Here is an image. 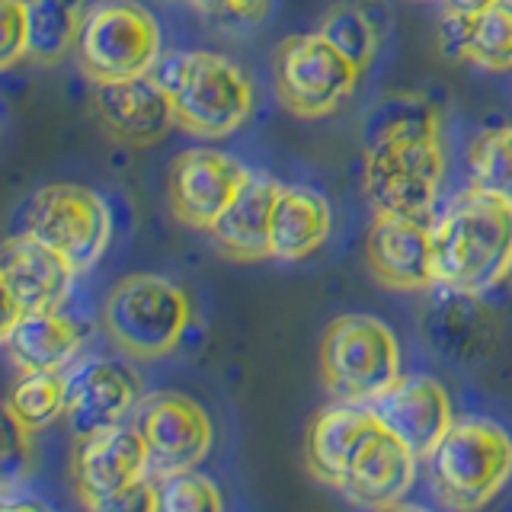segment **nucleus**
<instances>
[{
  "mask_svg": "<svg viewBox=\"0 0 512 512\" xmlns=\"http://www.w3.org/2000/svg\"><path fill=\"white\" fill-rule=\"evenodd\" d=\"M333 231L330 202L308 186H282L272 212V260L298 263L327 244Z\"/></svg>",
  "mask_w": 512,
  "mask_h": 512,
  "instance_id": "obj_23",
  "label": "nucleus"
},
{
  "mask_svg": "<svg viewBox=\"0 0 512 512\" xmlns=\"http://www.w3.org/2000/svg\"><path fill=\"white\" fill-rule=\"evenodd\" d=\"M503 324L480 295L448 292L426 317V340L452 365H480L500 346Z\"/></svg>",
  "mask_w": 512,
  "mask_h": 512,
  "instance_id": "obj_19",
  "label": "nucleus"
},
{
  "mask_svg": "<svg viewBox=\"0 0 512 512\" xmlns=\"http://www.w3.org/2000/svg\"><path fill=\"white\" fill-rule=\"evenodd\" d=\"M381 429L372 404L340 400L320 410L308 429V468L320 484L336 487L359 458L362 448Z\"/></svg>",
  "mask_w": 512,
  "mask_h": 512,
  "instance_id": "obj_20",
  "label": "nucleus"
},
{
  "mask_svg": "<svg viewBox=\"0 0 512 512\" xmlns=\"http://www.w3.org/2000/svg\"><path fill=\"white\" fill-rule=\"evenodd\" d=\"M320 32L340 48V52L356 64V68L365 74L368 64L375 61L378 48H381V32L372 23V16L359 7H333L324 20H320Z\"/></svg>",
  "mask_w": 512,
  "mask_h": 512,
  "instance_id": "obj_29",
  "label": "nucleus"
},
{
  "mask_svg": "<svg viewBox=\"0 0 512 512\" xmlns=\"http://www.w3.org/2000/svg\"><path fill=\"white\" fill-rule=\"evenodd\" d=\"M439 45L445 55L484 71H512V0H496L474 20L442 13Z\"/></svg>",
  "mask_w": 512,
  "mask_h": 512,
  "instance_id": "obj_24",
  "label": "nucleus"
},
{
  "mask_svg": "<svg viewBox=\"0 0 512 512\" xmlns=\"http://www.w3.org/2000/svg\"><path fill=\"white\" fill-rule=\"evenodd\" d=\"M74 52L93 84L154 74L160 64V23L138 0H100L84 16Z\"/></svg>",
  "mask_w": 512,
  "mask_h": 512,
  "instance_id": "obj_5",
  "label": "nucleus"
},
{
  "mask_svg": "<svg viewBox=\"0 0 512 512\" xmlns=\"http://www.w3.org/2000/svg\"><path fill=\"white\" fill-rule=\"evenodd\" d=\"M186 4H189V7H196L202 16H208V13H215V10L224 4V0H186Z\"/></svg>",
  "mask_w": 512,
  "mask_h": 512,
  "instance_id": "obj_35",
  "label": "nucleus"
},
{
  "mask_svg": "<svg viewBox=\"0 0 512 512\" xmlns=\"http://www.w3.org/2000/svg\"><path fill=\"white\" fill-rule=\"evenodd\" d=\"M506 285H509V292H512V269H509V276H506Z\"/></svg>",
  "mask_w": 512,
  "mask_h": 512,
  "instance_id": "obj_36",
  "label": "nucleus"
},
{
  "mask_svg": "<svg viewBox=\"0 0 512 512\" xmlns=\"http://www.w3.org/2000/svg\"><path fill=\"white\" fill-rule=\"evenodd\" d=\"M397 138H439V109L423 93H388L365 112L362 148Z\"/></svg>",
  "mask_w": 512,
  "mask_h": 512,
  "instance_id": "obj_25",
  "label": "nucleus"
},
{
  "mask_svg": "<svg viewBox=\"0 0 512 512\" xmlns=\"http://www.w3.org/2000/svg\"><path fill=\"white\" fill-rule=\"evenodd\" d=\"M381 426L394 432L410 452L429 461L436 445L455 423L452 400L445 388L429 375H400L388 391L368 400Z\"/></svg>",
  "mask_w": 512,
  "mask_h": 512,
  "instance_id": "obj_17",
  "label": "nucleus"
},
{
  "mask_svg": "<svg viewBox=\"0 0 512 512\" xmlns=\"http://www.w3.org/2000/svg\"><path fill=\"white\" fill-rule=\"evenodd\" d=\"M80 272L64 260L58 250L42 244L32 234H13L4 244V269H0V285H4V327L16 317L55 311L68 301L74 279Z\"/></svg>",
  "mask_w": 512,
  "mask_h": 512,
  "instance_id": "obj_12",
  "label": "nucleus"
},
{
  "mask_svg": "<svg viewBox=\"0 0 512 512\" xmlns=\"http://www.w3.org/2000/svg\"><path fill=\"white\" fill-rule=\"evenodd\" d=\"M445 154L439 138H397L365 148L362 186L375 212L423 218L439 199Z\"/></svg>",
  "mask_w": 512,
  "mask_h": 512,
  "instance_id": "obj_8",
  "label": "nucleus"
},
{
  "mask_svg": "<svg viewBox=\"0 0 512 512\" xmlns=\"http://www.w3.org/2000/svg\"><path fill=\"white\" fill-rule=\"evenodd\" d=\"M436 282L445 292L484 295L512 269V199L471 186L432 224Z\"/></svg>",
  "mask_w": 512,
  "mask_h": 512,
  "instance_id": "obj_1",
  "label": "nucleus"
},
{
  "mask_svg": "<svg viewBox=\"0 0 512 512\" xmlns=\"http://www.w3.org/2000/svg\"><path fill=\"white\" fill-rule=\"evenodd\" d=\"M432 484L445 506L480 509L512 477V436L487 416H464L429 455Z\"/></svg>",
  "mask_w": 512,
  "mask_h": 512,
  "instance_id": "obj_4",
  "label": "nucleus"
},
{
  "mask_svg": "<svg viewBox=\"0 0 512 512\" xmlns=\"http://www.w3.org/2000/svg\"><path fill=\"white\" fill-rule=\"evenodd\" d=\"M416 458L394 432L378 429L352 468L333 490L343 493L352 506L362 509H394L404 503L416 480Z\"/></svg>",
  "mask_w": 512,
  "mask_h": 512,
  "instance_id": "obj_18",
  "label": "nucleus"
},
{
  "mask_svg": "<svg viewBox=\"0 0 512 512\" xmlns=\"http://www.w3.org/2000/svg\"><path fill=\"white\" fill-rule=\"evenodd\" d=\"M29 55V0H0V68Z\"/></svg>",
  "mask_w": 512,
  "mask_h": 512,
  "instance_id": "obj_32",
  "label": "nucleus"
},
{
  "mask_svg": "<svg viewBox=\"0 0 512 512\" xmlns=\"http://www.w3.org/2000/svg\"><path fill=\"white\" fill-rule=\"evenodd\" d=\"M320 375L333 397L368 404L404 375L394 330L372 314H343L320 340Z\"/></svg>",
  "mask_w": 512,
  "mask_h": 512,
  "instance_id": "obj_6",
  "label": "nucleus"
},
{
  "mask_svg": "<svg viewBox=\"0 0 512 512\" xmlns=\"http://www.w3.org/2000/svg\"><path fill=\"white\" fill-rule=\"evenodd\" d=\"M7 359L20 372H68L87 340V327L77 317L55 311H36L0 327Z\"/></svg>",
  "mask_w": 512,
  "mask_h": 512,
  "instance_id": "obj_22",
  "label": "nucleus"
},
{
  "mask_svg": "<svg viewBox=\"0 0 512 512\" xmlns=\"http://www.w3.org/2000/svg\"><path fill=\"white\" fill-rule=\"evenodd\" d=\"M471 186L512 199V125L490 128L474 141Z\"/></svg>",
  "mask_w": 512,
  "mask_h": 512,
  "instance_id": "obj_30",
  "label": "nucleus"
},
{
  "mask_svg": "<svg viewBox=\"0 0 512 512\" xmlns=\"http://www.w3.org/2000/svg\"><path fill=\"white\" fill-rule=\"evenodd\" d=\"M84 0H29V58L58 64L77 45Z\"/></svg>",
  "mask_w": 512,
  "mask_h": 512,
  "instance_id": "obj_26",
  "label": "nucleus"
},
{
  "mask_svg": "<svg viewBox=\"0 0 512 512\" xmlns=\"http://www.w3.org/2000/svg\"><path fill=\"white\" fill-rule=\"evenodd\" d=\"M282 183L269 173H253L240 186L234 202L208 228L224 256L237 263L272 260V212H276Z\"/></svg>",
  "mask_w": 512,
  "mask_h": 512,
  "instance_id": "obj_21",
  "label": "nucleus"
},
{
  "mask_svg": "<svg viewBox=\"0 0 512 512\" xmlns=\"http://www.w3.org/2000/svg\"><path fill=\"white\" fill-rule=\"evenodd\" d=\"M250 170L237 157L215 148H189L173 160L167 196L176 221L186 228L208 231L234 202Z\"/></svg>",
  "mask_w": 512,
  "mask_h": 512,
  "instance_id": "obj_13",
  "label": "nucleus"
},
{
  "mask_svg": "<svg viewBox=\"0 0 512 512\" xmlns=\"http://www.w3.org/2000/svg\"><path fill=\"white\" fill-rule=\"evenodd\" d=\"M157 77L173 100L176 125L199 138H228L253 116L256 96L247 71L215 52H176Z\"/></svg>",
  "mask_w": 512,
  "mask_h": 512,
  "instance_id": "obj_2",
  "label": "nucleus"
},
{
  "mask_svg": "<svg viewBox=\"0 0 512 512\" xmlns=\"http://www.w3.org/2000/svg\"><path fill=\"white\" fill-rule=\"evenodd\" d=\"M148 484L154 512H218L224 506L215 480L199 474L196 468L154 471Z\"/></svg>",
  "mask_w": 512,
  "mask_h": 512,
  "instance_id": "obj_28",
  "label": "nucleus"
},
{
  "mask_svg": "<svg viewBox=\"0 0 512 512\" xmlns=\"http://www.w3.org/2000/svg\"><path fill=\"white\" fill-rule=\"evenodd\" d=\"M26 234L58 250L77 272H87L109 247L112 215L100 192L77 183H52L32 196Z\"/></svg>",
  "mask_w": 512,
  "mask_h": 512,
  "instance_id": "obj_9",
  "label": "nucleus"
},
{
  "mask_svg": "<svg viewBox=\"0 0 512 512\" xmlns=\"http://www.w3.org/2000/svg\"><path fill=\"white\" fill-rule=\"evenodd\" d=\"M192 324V304L176 282L135 272L109 288L103 304V330L128 359L154 362L183 343Z\"/></svg>",
  "mask_w": 512,
  "mask_h": 512,
  "instance_id": "obj_3",
  "label": "nucleus"
},
{
  "mask_svg": "<svg viewBox=\"0 0 512 512\" xmlns=\"http://www.w3.org/2000/svg\"><path fill=\"white\" fill-rule=\"evenodd\" d=\"M141 400V378L122 359H80L68 368V407L64 420L77 439L125 423Z\"/></svg>",
  "mask_w": 512,
  "mask_h": 512,
  "instance_id": "obj_14",
  "label": "nucleus"
},
{
  "mask_svg": "<svg viewBox=\"0 0 512 512\" xmlns=\"http://www.w3.org/2000/svg\"><path fill=\"white\" fill-rule=\"evenodd\" d=\"M32 432H36V429L23 426L4 407V445H0V484H4V490H13L16 480L29 471V464H32Z\"/></svg>",
  "mask_w": 512,
  "mask_h": 512,
  "instance_id": "obj_31",
  "label": "nucleus"
},
{
  "mask_svg": "<svg viewBox=\"0 0 512 512\" xmlns=\"http://www.w3.org/2000/svg\"><path fill=\"white\" fill-rule=\"evenodd\" d=\"M279 103L301 119H320L340 109L359 87L362 71L324 32H298L276 45L272 61Z\"/></svg>",
  "mask_w": 512,
  "mask_h": 512,
  "instance_id": "obj_7",
  "label": "nucleus"
},
{
  "mask_svg": "<svg viewBox=\"0 0 512 512\" xmlns=\"http://www.w3.org/2000/svg\"><path fill=\"white\" fill-rule=\"evenodd\" d=\"M135 426L151 455L154 471H180L196 468L208 458L215 442L212 416L196 397L180 391H154L138 400Z\"/></svg>",
  "mask_w": 512,
  "mask_h": 512,
  "instance_id": "obj_11",
  "label": "nucleus"
},
{
  "mask_svg": "<svg viewBox=\"0 0 512 512\" xmlns=\"http://www.w3.org/2000/svg\"><path fill=\"white\" fill-rule=\"evenodd\" d=\"M365 260L375 279L394 292H432L439 285L432 228L423 218L375 212L365 237Z\"/></svg>",
  "mask_w": 512,
  "mask_h": 512,
  "instance_id": "obj_16",
  "label": "nucleus"
},
{
  "mask_svg": "<svg viewBox=\"0 0 512 512\" xmlns=\"http://www.w3.org/2000/svg\"><path fill=\"white\" fill-rule=\"evenodd\" d=\"M74 493L87 509H122L151 477V455L138 426H109L80 439L74 455Z\"/></svg>",
  "mask_w": 512,
  "mask_h": 512,
  "instance_id": "obj_10",
  "label": "nucleus"
},
{
  "mask_svg": "<svg viewBox=\"0 0 512 512\" xmlns=\"http://www.w3.org/2000/svg\"><path fill=\"white\" fill-rule=\"evenodd\" d=\"M68 407V372H20L7 394V410L29 429H45Z\"/></svg>",
  "mask_w": 512,
  "mask_h": 512,
  "instance_id": "obj_27",
  "label": "nucleus"
},
{
  "mask_svg": "<svg viewBox=\"0 0 512 512\" xmlns=\"http://www.w3.org/2000/svg\"><path fill=\"white\" fill-rule=\"evenodd\" d=\"M93 112L103 132L125 148H151L160 144L176 125L173 100L160 77H132L93 84Z\"/></svg>",
  "mask_w": 512,
  "mask_h": 512,
  "instance_id": "obj_15",
  "label": "nucleus"
},
{
  "mask_svg": "<svg viewBox=\"0 0 512 512\" xmlns=\"http://www.w3.org/2000/svg\"><path fill=\"white\" fill-rule=\"evenodd\" d=\"M490 4H496V0H442V13L458 16V20H474V16H480Z\"/></svg>",
  "mask_w": 512,
  "mask_h": 512,
  "instance_id": "obj_34",
  "label": "nucleus"
},
{
  "mask_svg": "<svg viewBox=\"0 0 512 512\" xmlns=\"http://www.w3.org/2000/svg\"><path fill=\"white\" fill-rule=\"evenodd\" d=\"M269 7L272 0H224L215 13H208V20L224 32H244L260 26L269 16Z\"/></svg>",
  "mask_w": 512,
  "mask_h": 512,
  "instance_id": "obj_33",
  "label": "nucleus"
}]
</instances>
